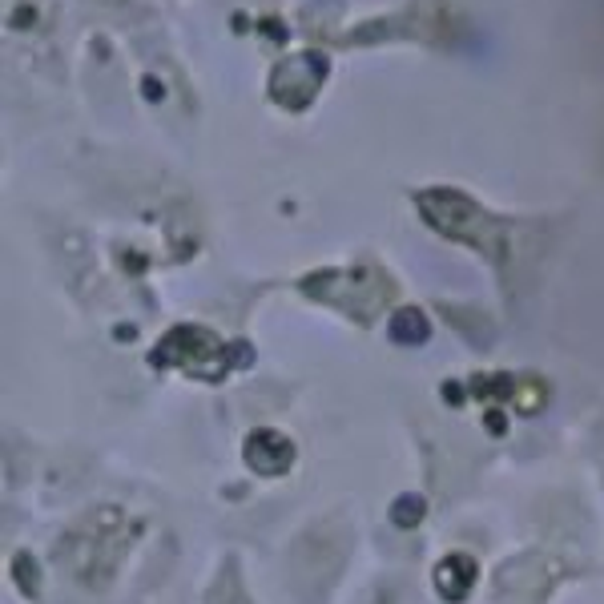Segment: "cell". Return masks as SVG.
<instances>
[{
  "label": "cell",
  "instance_id": "277c9868",
  "mask_svg": "<svg viewBox=\"0 0 604 604\" xmlns=\"http://www.w3.org/2000/svg\"><path fill=\"white\" fill-rule=\"evenodd\" d=\"M419 516H423V500H419V496L395 500V524H415Z\"/></svg>",
  "mask_w": 604,
  "mask_h": 604
},
{
  "label": "cell",
  "instance_id": "7a4b0ae2",
  "mask_svg": "<svg viewBox=\"0 0 604 604\" xmlns=\"http://www.w3.org/2000/svg\"><path fill=\"white\" fill-rule=\"evenodd\" d=\"M472 580H476V564L472 556L456 552V556H443L439 568H435V588L447 604H460L468 592H472Z\"/></svg>",
  "mask_w": 604,
  "mask_h": 604
},
{
  "label": "cell",
  "instance_id": "6da1fadb",
  "mask_svg": "<svg viewBox=\"0 0 604 604\" xmlns=\"http://www.w3.org/2000/svg\"><path fill=\"white\" fill-rule=\"evenodd\" d=\"M294 460V447L286 443V435L270 431V427H258L250 431L246 439V464L258 472V476H282Z\"/></svg>",
  "mask_w": 604,
  "mask_h": 604
},
{
  "label": "cell",
  "instance_id": "3957f363",
  "mask_svg": "<svg viewBox=\"0 0 604 604\" xmlns=\"http://www.w3.org/2000/svg\"><path fill=\"white\" fill-rule=\"evenodd\" d=\"M391 335H395V339H403V343H423V339H427V323H423V315H419V311H403V315L395 319Z\"/></svg>",
  "mask_w": 604,
  "mask_h": 604
}]
</instances>
